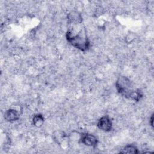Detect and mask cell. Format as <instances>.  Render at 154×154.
<instances>
[{
    "label": "cell",
    "mask_w": 154,
    "mask_h": 154,
    "mask_svg": "<svg viewBox=\"0 0 154 154\" xmlns=\"http://www.w3.org/2000/svg\"><path fill=\"white\" fill-rule=\"evenodd\" d=\"M120 153H139V151L137 149V147L132 144H129L124 147L122 150L120 151Z\"/></svg>",
    "instance_id": "9c48e42d"
},
{
    "label": "cell",
    "mask_w": 154,
    "mask_h": 154,
    "mask_svg": "<svg viewBox=\"0 0 154 154\" xmlns=\"http://www.w3.org/2000/svg\"><path fill=\"white\" fill-rule=\"evenodd\" d=\"M66 39L73 47L81 51H86L90 48V42L87 37H84L77 34L73 35L71 31H67L66 34Z\"/></svg>",
    "instance_id": "6da1fadb"
},
{
    "label": "cell",
    "mask_w": 154,
    "mask_h": 154,
    "mask_svg": "<svg viewBox=\"0 0 154 154\" xmlns=\"http://www.w3.org/2000/svg\"><path fill=\"white\" fill-rule=\"evenodd\" d=\"M153 114H152L150 117V120H149V122L150 123V125L151 126L153 127Z\"/></svg>",
    "instance_id": "7c38bea8"
},
{
    "label": "cell",
    "mask_w": 154,
    "mask_h": 154,
    "mask_svg": "<svg viewBox=\"0 0 154 154\" xmlns=\"http://www.w3.org/2000/svg\"><path fill=\"white\" fill-rule=\"evenodd\" d=\"M135 38V35L133 34H129L126 35L125 38V40L127 43H131Z\"/></svg>",
    "instance_id": "8fae6325"
},
{
    "label": "cell",
    "mask_w": 154,
    "mask_h": 154,
    "mask_svg": "<svg viewBox=\"0 0 154 154\" xmlns=\"http://www.w3.org/2000/svg\"><path fill=\"white\" fill-rule=\"evenodd\" d=\"M97 126L100 130L105 132H108L112 129V122L108 116H103L98 120Z\"/></svg>",
    "instance_id": "277c9868"
},
{
    "label": "cell",
    "mask_w": 154,
    "mask_h": 154,
    "mask_svg": "<svg viewBox=\"0 0 154 154\" xmlns=\"http://www.w3.org/2000/svg\"><path fill=\"white\" fill-rule=\"evenodd\" d=\"M79 142L86 146L95 147L97 145L98 140L97 137L89 133H83L81 134Z\"/></svg>",
    "instance_id": "3957f363"
},
{
    "label": "cell",
    "mask_w": 154,
    "mask_h": 154,
    "mask_svg": "<svg viewBox=\"0 0 154 154\" xmlns=\"http://www.w3.org/2000/svg\"><path fill=\"white\" fill-rule=\"evenodd\" d=\"M116 87L117 92L126 97L132 90V82L129 78L122 76L117 79L116 82Z\"/></svg>",
    "instance_id": "7a4b0ae2"
},
{
    "label": "cell",
    "mask_w": 154,
    "mask_h": 154,
    "mask_svg": "<svg viewBox=\"0 0 154 154\" xmlns=\"http://www.w3.org/2000/svg\"><path fill=\"white\" fill-rule=\"evenodd\" d=\"M67 20L69 24L78 25L82 22V17L79 11L72 10L67 13Z\"/></svg>",
    "instance_id": "8992f818"
},
{
    "label": "cell",
    "mask_w": 154,
    "mask_h": 154,
    "mask_svg": "<svg viewBox=\"0 0 154 154\" xmlns=\"http://www.w3.org/2000/svg\"><path fill=\"white\" fill-rule=\"evenodd\" d=\"M32 123L34 126L37 128H40L43 125L45 122V118L42 114H35L32 119Z\"/></svg>",
    "instance_id": "ba28073f"
},
{
    "label": "cell",
    "mask_w": 154,
    "mask_h": 154,
    "mask_svg": "<svg viewBox=\"0 0 154 154\" xmlns=\"http://www.w3.org/2000/svg\"><path fill=\"white\" fill-rule=\"evenodd\" d=\"M143 93L140 89L131 90V91L128 94L126 98L135 102H138L143 97Z\"/></svg>",
    "instance_id": "52a82bcc"
},
{
    "label": "cell",
    "mask_w": 154,
    "mask_h": 154,
    "mask_svg": "<svg viewBox=\"0 0 154 154\" xmlns=\"http://www.w3.org/2000/svg\"><path fill=\"white\" fill-rule=\"evenodd\" d=\"M53 137H54V140L57 143H60L64 140V138L65 137V134L63 131H57L54 132Z\"/></svg>",
    "instance_id": "30bf717a"
},
{
    "label": "cell",
    "mask_w": 154,
    "mask_h": 154,
    "mask_svg": "<svg viewBox=\"0 0 154 154\" xmlns=\"http://www.w3.org/2000/svg\"><path fill=\"white\" fill-rule=\"evenodd\" d=\"M21 111L14 108H11L5 111L4 114V119L9 122H13L17 121L20 118Z\"/></svg>",
    "instance_id": "5b68a950"
}]
</instances>
